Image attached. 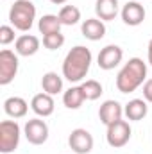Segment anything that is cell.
<instances>
[{
  "instance_id": "obj_6",
  "label": "cell",
  "mask_w": 152,
  "mask_h": 154,
  "mask_svg": "<svg viewBox=\"0 0 152 154\" xmlns=\"http://www.w3.org/2000/svg\"><path fill=\"white\" fill-rule=\"evenodd\" d=\"M16 74H18V56L13 50L4 48L0 52V84L7 86L9 82H13Z\"/></svg>"
},
{
  "instance_id": "obj_18",
  "label": "cell",
  "mask_w": 152,
  "mask_h": 154,
  "mask_svg": "<svg viewBox=\"0 0 152 154\" xmlns=\"http://www.w3.org/2000/svg\"><path fill=\"white\" fill-rule=\"evenodd\" d=\"M41 88L48 95H57L63 91V77L57 75L56 72H47L41 77Z\"/></svg>"
},
{
  "instance_id": "obj_25",
  "label": "cell",
  "mask_w": 152,
  "mask_h": 154,
  "mask_svg": "<svg viewBox=\"0 0 152 154\" xmlns=\"http://www.w3.org/2000/svg\"><path fill=\"white\" fill-rule=\"evenodd\" d=\"M143 99L152 104V79H147L143 84Z\"/></svg>"
},
{
  "instance_id": "obj_10",
  "label": "cell",
  "mask_w": 152,
  "mask_h": 154,
  "mask_svg": "<svg viewBox=\"0 0 152 154\" xmlns=\"http://www.w3.org/2000/svg\"><path fill=\"white\" fill-rule=\"evenodd\" d=\"M120 14H122V20L125 25L136 27V25L143 23V20H145V7L140 2H127L122 7Z\"/></svg>"
},
{
  "instance_id": "obj_15",
  "label": "cell",
  "mask_w": 152,
  "mask_h": 154,
  "mask_svg": "<svg viewBox=\"0 0 152 154\" xmlns=\"http://www.w3.org/2000/svg\"><path fill=\"white\" fill-rule=\"evenodd\" d=\"M147 111H149V106L145 99H132L123 108V115L127 116V120H134V122L143 120L147 116Z\"/></svg>"
},
{
  "instance_id": "obj_12",
  "label": "cell",
  "mask_w": 152,
  "mask_h": 154,
  "mask_svg": "<svg viewBox=\"0 0 152 154\" xmlns=\"http://www.w3.org/2000/svg\"><path fill=\"white\" fill-rule=\"evenodd\" d=\"M82 36L90 41H99L106 36V23L100 18H88L81 25Z\"/></svg>"
},
{
  "instance_id": "obj_27",
  "label": "cell",
  "mask_w": 152,
  "mask_h": 154,
  "mask_svg": "<svg viewBox=\"0 0 152 154\" xmlns=\"http://www.w3.org/2000/svg\"><path fill=\"white\" fill-rule=\"evenodd\" d=\"M52 4H56V5H61V4H66L68 0H50Z\"/></svg>"
},
{
  "instance_id": "obj_19",
  "label": "cell",
  "mask_w": 152,
  "mask_h": 154,
  "mask_svg": "<svg viewBox=\"0 0 152 154\" xmlns=\"http://www.w3.org/2000/svg\"><path fill=\"white\" fill-rule=\"evenodd\" d=\"M84 100H86V97H84V91L81 86H72L63 93V104L68 109H79Z\"/></svg>"
},
{
  "instance_id": "obj_3",
  "label": "cell",
  "mask_w": 152,
  "mask_h": 154,
  "mask_svg": "<svg viewBox=\"0 0 152 154\" xmlns=\"http://www.w3.org/2000/svg\"><path fill=\"white\" fill-rule=\"evenodd\" d=\"M36 20V5L31 0H16L9 9V22L14 29L27 32L34 25Z\"/></svg>"
},
{
  "instance_id": "obj_20",
  "label": "cell",
  "mask_w": 152,
  "mask_h": 154,
  "mask_svg": "<svg viewBox=\"0 0 152 154\" xmlns=\"http://www.w3.org/2000/svg\"><path fill=\"white\" fill-rule=\"evenodd\" d=\"M38 29L43 36L52 32H61V22L57 14H43L38 20Z\"/></svg>"
},
{
  "instance_id": "obj_17",
  "label": "cell",
  "mask_w": 152,
  "mask_h": 154,
  "mask_svg": "<svg viewBox=\"0 0 152 154\" xmlns=\"http://www.w3.org/2000/svg\"><path fill=\"white\" fill-rule=\"evenodd\" d=\"M95 14L102 22H111L118 14V0H97L95 2Z\"/></svg>"
},
{
  "instance_id": "obj_21",
  "label": "cell",
  "mask_w": 152,
  "mask_h": 154,
  "mask_svg": "<svg viewBox=\"0 0 152 154\" xmlns=\"http://www.w3.org/2000/svg\"><path fill=\"white\" fill-rule=\"evenodd\" d=\"M57 16H59L61 25L72 27V25L79 23V20H81V9H79L77 5H63Z\"/></svg>"
},
{
  "instance_id": "obj_2",
  "label": "cell",
  "mask_w": 152,
  "mask_h": 154,
  "mask_svg": "<svg viewBox=\"0 0 152 154\" xmlns=\"http://www.w3.org/2000/svg\"><path fill=\"white\" fill-rule=\"evenodd\" d=\"M147 79V63L140 57H131L116 75V88L120 93L136 91Z\"/></svg>"
},
{
  "instance_id": "obj_4",
  "label": "cell",
  "mask_w": 152,
  "mask_h": 154,
  "mask_svg": "<svg viewBox=\"0 0 152 154\" xmlns=\"http://www.w3.org/2000/svg\"><path fill=\"white\" fill-rule=\"evenodd\" d=\"M20 125L16 120H2L0 122V152L11 154L20 143Z\"/></svg>"
},
{
  "instance_id": "obj_7",
  "label": "cell",
  "mask_w": 152,
  "mask_h": 154,
  "mask_svg": "<svg viewBox=\"0 0 152 154\" xmlns=\"http://www.w3.org/2000/svg\"><path fill=\"white\" fill-rule=\"evenodd\" d=\"M23 134H25V138H27L29 143H32V145H43L48 140V125L41 118H31V120L25 122Z\"/></svg>"
},
{
  "instance_id": "obj_1",
  "label": "cell",
  "mask_w": 152,
  "mask_h": 154,
  "mask_svg": "<svg viewBox=\"0 0 152 154\" xmlns=\"http://www.w3.org/2000/svg\"><path fill=\"white\" fill-rule=\"evenodd\" d=\"M91 59H93V56H91L90 48H86L82 45L74 47L63 61V77L70 82H81L90 72Z\"/></svg>"
},
{
  "instance_id": "obj_9",
  "label": "cell",
  "mask_w": 152,
  "mask_h": 154,
  "mask_svg": "<svg viewBox=\"0 0 152 154\" xmlns=\"http://www.w3.org/2000/svg\"><path fill=\"white\" fill-rule=\"evenodd\" d=\"M123 59V50L118 45H106L97 57V63L102 70H113Z\"/></svg>"
},
{
  "instance_id": "obj_5",
  "label": "cell",
  "mask_w": 152,
  "mask_h": 154,
  "mask_svg": "<svg viewBox=\"0 0 152 154\" xmlns=\"http://www.w3.org/2000/svg\"><path fill=\"white\" fill-rule=\"evenodd\" d=\"M131 125H129V122H125V120H118V122H114L111 125H108V133H106V140H108V143L114 147V149H120V147H123V145H127L129 143V140H131Z\"/></svg>"
},
{
  "instance_id": "obj_11",
  "label": "cell",
  "mask_w": 152,
  "mask_h": 154,
  "mask_svg": "<svg viewBox=\"0 0 152 154\" xmlns=\"http://www.w3.org/2000/svg\"><path fill=\"white\" fill-rule=\"evenodd\" d=\"M122 115H123V108L118 100H106V102H102V106L99 109V118L106 127L122 120Z\"/></svg>"
},
{
  "instance_id": "obj_26",
  "label": "cell",
  "mask_w": 152,
  "mask_h": 154,
  "mask_svg": "<svg viewBox=\"0 0 152 154\" xmlns=\"http://www.w3.org/2000/svg\"><path fill=\"white\" fill-rule=\"evenodd\" d=\"M147 59H149V65L152 66V39L149 41V47H147Z\"/></svg>"
},
{
  "instance_id": "obj_22",
  "label": "cell",
  "mask_w": 152,
  "mask_h": 154,
  "mask_svg": "<svg viewBox=\"0 0 152 154\" xmlns=\"http://www.w3.org/2000/svg\"><path fill=\"white\" fill-rule=\"evenodd\" d=\"M81 88H82V91H84L86 100H97V99L104 93L102 84H100L99 81H95V79H88V81H84V82L81 84Z\"/></svg>"
},
{
  "instance_id": "obj_13",
  "label": "cell",
  "mask_w": 152,
  "mask_h": 154,
  "mask_svg": "<svg viewBox=\"0 0 152 154\" xmlns=\"http://www.w3.org/2000/svg\"><path fill=\"white\" fill-rule=\"evenodd\" d=\"M54 108H56V102H54L52 95H48V93H45V91L34 95L32 100H31V109H32L38 116H41V118L50 116L54 113Z\"/></svg>"
},
{
  "instance_id": "obj_16",
  "label": "cell",
  "mask_w": 152,
  "mask_h": 154,
  "mask_svg": "<svg viewBox=\"0 0 152 154\" xmlns=\"http://www.w3.org/2000/svg\"><path fill=\"white\" fill-rule=\"evenodd\" d=\"M4 111L11 118H23L29 111V104L22 97H9L4 100Z\"/></svg>"
},
{
  "instance_id": "obj_23",
  "label": "cell",
  "mask_w": 152,
  "mask_h": 154,
  "mask_svg": "<svg viewBox=\"0 0 152 154\" xmlns=\"http://www.w3.org/2000/svg\"><path fill=\"white\" fill-rule=\"evenodd\" d=\"M43 45H45V48H48V50H57V48H61V47L65 45V36H63L61 32L47 34V36H43Z\"/></svg>"
},
{
  "instance_id": "obj_14",
  "label": "cell",
  "mask_w": 152,
  "mask_h": 154,
  "mask_svg": "<svg viewBox=\"0 0 152 154\" xmlns=\"http://www.w3.org/2000/svg\"><path fill=\"white\" fill-rule=\"evenodd\" d=\"M14 50L18 56H23V57L34 56L39 50V39L32 34H22L14 41Z\"/></svg>"
},
{
  "instance_id": "obj_8",
  "label": "cell",
  "mask_w": 152,
  "mask_h": 154,
  "mask_svg": "<svg viewBox=\"0 0 152 154\" xmlns=\"http://www.w3.org/2000/svg\"><path fill=\"white\" fill-rule=\"evenodd\" d=\"M68 145L75 154H90L93 149V136L86 129H74L68 136Z\"/></svg>"
},
{
  "instance_id": "obj_24",
  "label": "cell",
  "mask_w": 152,
  "mask_h": 154,
  "mask_svg": "<svg viewBox=\"0 0 152 154\" xmlns=\"http://www.w3.org/2000/svg\"><path fill=\"white\" fill-rule=\"evenodd\" d=\"M14 41V27L11 25H2L0 27V45H9Z\"/></svg>"
}]
</instances>
